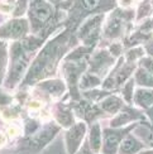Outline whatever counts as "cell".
Returning <instances> with one entry per match:
<instances>
[{
  "label": "cell",
  "instance_id": "obj_20",
  "mask_svg": "<svg viewBox=\"0 0 153 154\" xmlns=\"http://www.w3.org/2000/svg\"><path fill=\"white\" fill-rule=\"evenodd\" d=\"M132 88H133V81H130L128 85H126L125 87H124V95H125V97L128 99V100H130V96H132Z\"/></svg>",
  "mask_w": 153,
  "mask_h": 154
},
{
  "label": "cell",
  "instance_id": "obj_27",
  "mask_svg": "<svg viewBox=\"0 0 153 154\" xmlns=\"http://www.w3.org/2000/svg\"><path fill=\"white\" fill-rule=\"evenodd\" d=\"M3 142H4V138H3L2 135H0V143H3Z\"/></svg>",
  "mask_w": 153,
  "mask_h": 154
},
{
  "label": "cell",
  "instance_id": "obj_12",
  "mask_svg": "<svg viewBox=\"0 0 153 154\" xmlns=\"http://www.w3.org/2000/svg\"><path fill=\"white\" fill-rule=\"evenodd\" d=\"M101 106L108 112H117L122 106V100L118 99L117 96H110L101 102Z\"/></svg>",
  "mask_w": 153,
  "mask_h": 154
},
{
  "label": "cell",
  "instance_id": "obj_6",
  "mask_svg": "<svg viewBox=\"0 0 153 154\" xmlns=\"http://www.w3.org/2000/svg\"><path fill=\"white\" fill-rule=\"evenodd\" d=\"M56 131H57V128L56 126H48L44 130L37 133L36 135L30 139V142H29L30 148L34 149V150L41 149L43 145H46L49 142V140L52 139V137L56 134Z\"/></svg>",
  "mask_w": 153,
  "mask_h": 154
},
{
  "label": "cell",
  "instance_id": "obj_3",
  "mask_svg": "<svg viewBox=\"0 0 153 154\" xmlns=\"http://www.w3.org/2000/svg\"><path fill=\"white\" fill-rule=\"evenodd\" d=\"M28 30L27 20L24 19H14L0 28V37L3 38H20Z\"/></svg>",
  "mask_w": 153,
  "mask_h": 154
},
{
  "label": "cell",
  "instance_id": "obj_7",
  "mask_svg": "<svg viewBox=\"0 0 153 154\" xmlns=\"http://www.w3.org/2000/svg\"><path fill=\"white\" fill-rule=\"evenodd\" d=\"M122 131H113L106 130L105 131V139H104V153L105 154H114L118 149V145L120 143V138H122Z\"/></svg>",
  "mask_w": 153,
  "mask_h": 154
},
{
  "label": "cell",
  "instance_id": "obj_24",
  "mask_svg": "<svg viewBox=\"0 0 153 154\" xmlns=\"http://www.w3.org/2000/svg\"><path fill=\"white\" fill-rule=\"evenodd\" d=\"M148 52L153 56V44H152V46H148Z\"/></svg>",
  "mask_w": 153,
  "mask_h": 154
},
{
  "label": "cell",
  "instance_id": "obj_16",
  "mask_svg": "<svg viewBox=\"0 0 153 154\" xmlns=\"http://www.w3.org/2000/svg\"><path fill=\"white\" fill-rule=\"evenodd\" d=\"M99 82H100L99 79H98V77H95L94 75H85L84 77H82L80 86L82 88H90V87L98 86Z\"/></svg>",
  "mask_w": 153,
  "mask_h": 154
},
{
  "label": "cell",
  "instance_id": "obj_9",
  "mask_svg": "<svg viewBox=\"0 0 153 154\" xmlns=\"http://www.w3.org/2000/svg\"><path fill=\"white\" fill-rule=\"evenodd\" d=\"M42 88H44L48 94L53 95V96H60L62 95V92L65 91V85L58 81V80H55V81H46L41 85Z\"/></svg>",
  "mask_w": 153,
  "mask_h": 154
},
{
  "label": "cell",
  "instance_id": "obj_15",
  "mask_svg": "<svg viewBox=\"0 0 153 154\" xmlns=\"http://www.w3.org/2000/svg\"><path fill=\"white\" fill-rule=\"evenodd\" d=\"M120 22H122L120 19H114V20H111L106 28V35L117 37L120 33V27H122V23Z\"/></svg>",
  "mask_w": 153,
  "mask_h": 154
},
{
  "label": "cell",
  "instance_id": "obj_10",
  "mask_svg": "<svg viewBox=\"0 0 153 154\" xmlns=\"http://www.w3.org/2000/svg\"><path fill=\"white\" fill-rule=\"evenodd\" d=\"M136 102L144 107L151 106L153 104V91H149V90H138L136 92Z\"/></svg>",
  "mask_w": 153,
  "mask_h": 154
},
{
  "label": "cell",
  "instance_id": "obj_8",
  "mask_svg": "<svg viewBox=\"0 0 153 154\" xmlns=\"http://www.w3.org/2000/svg\"><path fill=\"white\" fill-rule=\"evenodd\" d=\"M142 148V144L136 140L133 137H126L122 143H120V153L122 154H133Z\"/></svg>",
  "mask_w": 153,
  "mask_h": 154
},
{
  "label": "cell",
  "instance_id": "obj_14",
  "mask_svg": "<svg viewBox=\"0 0 153 154\" xmlns=\"http://www.w3.org/2000/svg\"><path fill=\"white\" fill-rule=\"evenodd\" d=\"M134 116H136V115H133L132 111L122 112L117 119H114V120L111 121V126H115V128H117V126H120V125H123V124H126L128 121H130Z\"/></svg>",
  "mask_w": 153,
  "mask_h": 154
},
{
  "label": "cell",
  "instance_id": "obj_4",
  "mask_svg": "<svg viewBox=\"0 0 153 154\" xmlns=\"http://www.w3.org/2000/svg\"><path fill=\"white\" fill-rule=\"evenodd\" d=\"M86 131V125L84 123H77L75 124L71 129L66 134V144H67V150L70 154H73L81 144L82 138L85 137Z\"/></svg>",
  "mask_w": 153,
  "mask_h": 154
},
{
  "label": "cell",
  "instance_id": "obj_13",
  "mask_svg": "<svg viewBox=\"0 0 153 154\" xmlns=\"http://www.w3.org/2000/svg\"><path fill=\"white\" fill-rule=\"evenodd\" d=\"M136 80L138 83L145 86H153V75L151 72H147L144 69H139L136 75Z\"/></svg>",
  "mask_w": 153,
  "mask_h": 154
},
{
  "label": "cell",
  "instance_id": "obj_19",
  "mask_svg": "<svg viewBox=\"0 0 153 154\" xmlns=\"http://www.w3.org/2000/svg\"><path fill=\"white\" fill-rule=\"evenodd\" d=\"M5 60H6V56H5V51L4 47L0 44V81H2V76L4 73V67H5Z\"/></svg>",
  "mask_w": 153,
  "mask_h": 154
},
{
  "label": "cell",
  "instance_id": "obj_21",
  "mask_svg": "<svg viewBox=\"0 0 153 154\" xmlns=\"http://www.w3.org/2000/svg\"><path fill=\"white\" fill-rule=\"evenodd\" d=\"M142 54V49L141 48H138L136 51H130V52L128 53V60L129 61H133V58H137L138 56H141Z\"/></svg>",
  "mask_w": 153,
  "mask_h": 154
},
{
  "label": "cell",
  "instance_id": "obj_17",
  "mask_svg": "<svg viewBox=\"0 0 153 154\" xmlns=\"http://www.w3.org/2000/svg\"><path fill=\"white\" fill-rule=\"evenodd\" d=\"M132 71H133V67L132 66H126V67L120 69V71L118 72V75H117V83H118V85H122V83L126 79H128V76L132 73Z\"/></svg>",
  "mask_w": 153,
  "mask_h": 154
},
{
  "label": "cell",
  "instance_id": "obj_1",
  "mask_svg": "<svg viewBox=\"0 0 153 154\" xmlns=\"http://www.w3.org/2000/svg\"><path fill=\"white\" fill-rule=\"evenodd\" d=\"M11 67H10V73L8 77V86L14 87L15 83L20 80L22 75L25 71L27 67V57L24 56L22 46L19 43L14 44V47L11 48Z\"/></svg>",
  "mask_w": 153,
  "mask_h": 154
},
{
  "label": "cell",
  "instance_id": "obj_26",
  "mask_svg": "<svg viewBox=\"0 0 153 154\" xmlns=\"http://www.w3.org/2000/svg\"><path fill=\"white\" fill-rule=\"evenodd\" d=\"M149 115H151V118H152V120H153V109L151 110V112H149Z\"/></svg>",
  "mask_w": 153,
  "mask_h": 154
},
{
  "label": "cell",
  "instance_id": "obj_25",
  "mask_svg": "<svg viewBox=\"0 0 153 154\" xmlns=\"http://www.w3.org/2000/svg\"><path fill=\"white\" fill-rule=\"evenodd\" d=\"M79 154H91V153H90V152H87L86 149H84V150H81Z\"/></svg>",
  "mask_w": 153,
  "mask_h": 154
},
{
  "label": "cell",
  "instance_id": "obj_23",
  "mask_svg": "<svg viewBox=\"0 0 153 154\" xmlns=\"http://www.w3.org/2000/svg\"><path fill=\"white\" fill-rule=\"evenodd\" d=\"M111 53L114 54V56H118L119 53H120V47L119 46H111Z\"/></svg>",
  "mask_w": 153,
  "mask_h": 154
},
{
  "label": "cell",
  "instance_id": "obj_22",
  "mask_svg": "<svg viewBox=\"0 0 153 154\" xmlns=\"http://www.w3.org/2000/svg\"><path fill=\"white\" fill-rule=\"evenodd\" d=\"M145 67L149 69V72L153 75V61H149V60H145Z\"/></svg>",
  "mask_w": 153,
  "mask_h": 154
},
{
  "label": "cell",
  "instance_id": "obj_2",
  "mask_svg": "<svg viewBox=\"0 0 153 154\" xmlns=\"http://www.w3.org/2000/svg\"><path fill=\"white\" fill-rule=\"evenodd\" d=\"M29 15L34 29H38L52 15V6L44 0H32Z\"/></svg>",
  "mask_w": 153,
  "mask_h": 154
},
{
  "label": "cell",
  "instance_id": "obj_5",
  "mask_svg": "<svg viewBox=\"0 0 153 154\" xmlns=\"http://www.w3.org/2000/svg\"><path fill=\"white\" fill-rule=\"evenodd\" d=\"M101 15L94 17L82 25L80 29V37L82 38V41H85L86 43H92L98 37L99 33V25H100V20H101Z\"/></svg>",
  "mask_w": 153,
  "mask_h": 154
},
{
  "label": "cell",
  "instance_id": "obj_11",
  "mask_svg": "<svg viewBox=\"0 0 153 154\" xmlns=\"http://www.w3.org/2000/svg\"><path fill=\"white\" fill-rule=\"evenodd\" d=\"M90 145H91L94 153L99 152L100 146H101V131H100L99 124H95L91 128V131H90Z\"/></svg>",
  "mask_w": 153,
  "mask_h": 154
},
{
  "label": "cell",
  "instance_id": "obj_18",
  "mask_svg": "<svg viewBox=\"0 0 153 154\" xmlns=\"http://www.w3.org/2000/svg\"><path fill=\"white\" fill-rule=\"evenodd\" d=\"M82 9L85 10H92L99 5V0H79Z\"/></svg>",
  "mask_w": 153,
  "mask_h": 154
}]
</instances>
